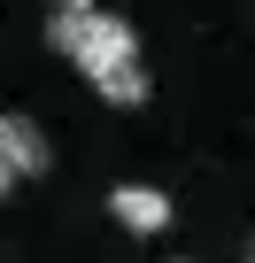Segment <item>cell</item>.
<instances>
[{"instance_id":"6da1fadb","label":"cell","mask_w":255,"mask_h":263,"mask_svg":"<svg viewBox=\"0 0 255 263\" xmlns=\"http://www.w3.org/2000/svg\"><path fill=\"white\" fill-rule=\"evenodd\" d=\"M47 47L85 70V85L108 101V108H140L147 101V62H140V31L132 16L101 8V0H85V8H54L47 16Z\"/></svg>"},{"instance_id":"8992f818","label":"cell","mask_w":255,"mask_h":263,"mask_svg":"<svg viewBox=\"0 0 255 263\" xmlns=\"http://www.w3.org/2000/svg\"><path fill=\"white\" fill-rule=\"evenodd\" d=\"M170 263H193V255H170Z\"/></svg>"},{"instance_id":"5b68a950","label":"cell","mask_w":255,"mask_h":263,"mask_svg":"<svg viewBox=\"0 0 255 263\" xmlns=\"http://www.w3.org/2000/svg\"><path fill=\"white\" fill-rule=\"evenodd\" d=\"M47 8H85V0H47Z\"/></svg>"},{"instance_id":"3957f363","label":"cell","mask_w":255,"mask_h":263,"mask_svg":"<svg viewBox=\"0 0 255 263\" xmlns=\"http://www.w3.org/2000/svg\"><path fill=\"white\" fill-rule=\"evenodd\" d=\"M47 163H54L47 132H39L31 116H16V108H8V116H0V171H8V178H39Z\"/></svg>"},{"instance_id":"277c9868","label":"cell","mask_w":255,"mask_h":263,"mask_svg":"<svg viewBox=\"0 0 255 263\" xmlns=\"http://www.w3.org/2000/svg\"><path fill=\"white\" fill-rule=\"evenodd\" d=\"M8 194H16V178H8V171H0V201H8Z\"/></svg>"},{"instance_id":"7a4b0ae2","label":"cell","mask_w":255,"mask_h":263,"mask_svg":"<svg viewBox=\"0 0 255 263\" xmlns=\"http://www.w3.org/2000/svg\"><path fill=\"white\" fill-rule=\"evenodd\" d=\"M108 217H116L124 232L155 240V232H170V194L147 186V178H124V186H108Z\"/></svg>"}]
</instances>
